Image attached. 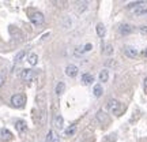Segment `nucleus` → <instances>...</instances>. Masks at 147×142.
Returning <instances> with one entry per match:
<instances>
[{
    "instance_id": "obj_24",
    "label": "nucleus",
    "mask_w": 147,
    "mask_h": 142,
    "mask_svg": "<svg viewBox=\"0 0 147 142\" xmlns=\"http://www.w3.org/2000/svg\"><path fill=\"white\" fill-rule=\"evenodd\" d=\"M4 82H5V75H4V73H0V88L4 85Z\"/></svg>"
},
{
    "instance_id": "obj_25",
    "label": "nucleus",
    "mask_w": 147,
    "mask_h": 142,
    "mask_svg": "<svg viewBox=\"0 0 147 142\" xmlns=\"http://www.w3.org/2000/svg\"><path fill=\"white\" fill-rule=\"evenodd\" d=\"M83 47H84V52H90L91 48H93V45H91V44H86V45H83Z\"/></svg>"
},
{
    "instance_id": "obj_18",
    "label": "nucleus",
    "mask_w": 147,
    "mask_h": 142,
    "mask_svg": "<svg viewBox=\"0 0 147 142\" xmlns=\"http://www.w3.org/2000/svg\"><path fill=\"white\" fill-rule=\"evenodd\" d=\"M93 92H94V96H95V97H101V96H102V93H104V89H102V86H101L100 84H97L94 86Z\"/></svg>"
},
{
    "instance_id": "obj_16",
    "label": "nucleus",
    "mask_w": 147,
    "mask_h": 142,
    "mask_svg": "<svg viewBox=\"0 0 147 142\" xmlns=\"http://www.w3.org/2000/svg\"><path fill=\"white\" fill-rule=\"evenodd\" d=\"M27 63L30 64V66H36L38 63V56H37V53H30L29 56H27Z\"/></svg>"
},
{
    "instance_id": "obj_14",
    "label": "nucleus",
    "mask_w": 147,
    "mask_h": 142,
    "mask_svg": "<svg viewBox=\"0 0 147 142\" xmlns=\"http://www.w3.org/2000/svg\"><path fill=\"white\" fill-rule=\"evenodd\" d=\"M93 81H94V77H93L91 74L86 73V74L82 75V82H83L84 85H91L93 84Z\"/></svg>"
},
{
    "instance_id": "obj_10",
    "label": "nucleus",
    "mask_w": 147,
    "mask_h": 142,
    "mask_svg": "<svg viewBox=\"0 0 147 142\" xmlns=\"http://www.w3.org/2000/svg\"><path fill=\"white\" fill-rule=\"evenodd\" d=\"M21 77H22V79H25V81H32V79L34 78V71H33V70H30V69L22 70Z\"/></svg>"
},
{
    "instance_id": "obj_26",
    "label": "nucleus",
    "mask_w": 147,
    "mask_h": 142,
    "mask_svg": "<svg viewBox=\"0 0 147 142\" xmlns=\"http://www.w3.org/2000/svg\"><path fill=\"white\" fill-rule=\"evenodd\" d=\"M143 89H144V93L147 94V77H146V79H144V82H143Z\"/></svg>"
},
{
    "instance_id": "obj_3",
    "label": "nucleus",
    "mask_w": 147,
    "mask_h": 142,
    "mask_svg": "<svg viewBox=\"0 0 147 142\" xmlns=\"http://www.w3.org/2000/svg\"><path fill=\"white\" fill-rule=\"evenodd\" d=\"M29 18H30V21H32V23L34 26H41L44 23V15L37 10L29 11Z\"/></svg>"
},
{
    "instance_id": "obj_22",
    "label": "nucleus",
    "mask_w": 147,
    "mask_h": 142,
    "mask_svg": "<svg viewBox=\"0 0 147 142\" xmlns=\"http://www.w3.org/2000/svg\"><path fill=\"white\" fill-rule=\"evenodd\" d=\"M83 53H84V47L83 45L76 47V49H75V55H83Z\"/></svg>"
},
{
    "instance_id": "obj_19",
    "label": "nucleus",
    "mask_w": 147,
    "mask_h": 142,
    "mask_svg": "<svg viewBox=\"0 0 147 142\" xmlns=\"http://www.w3.org/2000/svg\"><path fill=\"white\" fill-rule=\"evenodd\" d=\"M64 89H65V84H64V82H59V84L56 85V90H55V92H56V94L60 96L64 92Z\"/></svg>"
},
{
    "instance_id": "obj_11",
    "label": "nucleus",
    "mask_w": 147,
    "mask_h": 142,
    "mask_svg": "<svg viewBox=\"0 0 147 142\" xmlns=\"http://www.w3.org/2000/svg\"><path fill=\"white\" fill-rule=\"evenodd\" d=\"M47 142H60V137L55 130H49L47 135Z\"/></svg>"
},
{
    "instance_id": "obj_15",
    "label": "nucleus",
    "mask_w": 147,
    "mask_h": 142,
    "mask_svg": "<svg viewBox=\"0 0 147 142\" xmlns=\"http://www.w3.org/2000/svg\"><path fill=\"white\" fill-rule=\"evenodd\" d=\"M95 30H97V34H98V37H100V38H104V37H105L106 29H105V26H104L102 23H98V25H97V27H95Z\"/></svg>"
},
{
    "instance_id": "obj_8",
    "label": "nucleus",
    "mask_w": 147,
    "mask_h": 142,
    "mask_svg": "<svg viewBox=\"0 0 147 142\" xmlns=\"http://www.w3.org/2000/svg\"><path fill=\"white\" fill-rule=\"evenodd\" d=\"M0 139L3 142H8L12 139V134L7 128H0Z\"/></svg>"
},
{
    "instance_id": "obj_23",
    "label": "nucleus",
    "mask_w": 147,
    "mask_h": 142,
    "mask_svg": "<svg viewBox=\"0 0 147 142\" xmlns=\"http://www.w3.org/2000/svg\"><path fill=\"white\" fill-rule=\"evenodd\" d=\"M113 53V48L112 45H106L105 47V55H112Z\"/></svg>"
},
{
    "instance_id": "obj_27",
    "label": "nucleus",
    "mask_w": 147,
    "mask_h": 142,
    "mask_svg": "<svg viewBox=\"0 0 147 142\" xmlns=\"http://www.w3.org/2000/svg\"><path fill=\"white\" fill-rule=\"evenodd\" d=\"M143 56H146V58H147V49H144V51H143Z\"/></svg>"
},
{
    "instance_id": "obj_7",
    "label": "nucleus",
    "mask_w": 147,
    "mask_h": 142,
    "mask_svg": "<svg viewBox=\"0 0 147 142\" xmlns=\"http://www.w3.org/2000/svg\"><path fill=\"white\" fill-rule=\"evenodd\" d=\"M97 120L100 122L102 126H106V124H109L110 123V119L108 118V115H106L104 111H100V112L97 113Z\"/></svg>"
},
{
    "instance_id": "obj_17",
    "label": "nucleus",
    "mask_w": 147,
    "mask_h": 142,
    "mask_svg": "<svg viewBox=\"0 0 147 142\" xmlns=\"http://www.w3.org/2000/svg\"><path fill=\"white\" fill-rule=\"evenodd\" d=\"M108 79H109V71L108 70H101L100 73V81L101 82H108Z\"/></svg>"
},
{
    "instance_id": "obj_1",
    "label": "nucleus",
    "mask_w": 147,
    "mask_h": 142,
    "mask_svg": "<svg viewBox=\"0 0 147 142\" xmlns=\"http://www.w3.org/2000/svg\"><path fill=\"white\" fill-rule=\"evenodd\" d=\"M128 10H131L135 16H143L147 14V5L142 1H136V3H131L128 5Z\"/></svg>"
},
{
    "instance_id": "obj_9",
    "label": "nucleus",
    "mask_w": 147,
    "mask_h": 142,
    "mask_svg": "<svg viewBox=\"0 0 147 142\" xmlns=\"http://www.w3.org/2000/svg\"><path fill=\"white\" fill-rule=\"evenodd\" d=\"M65 74H67V77H69V78H75L78 75V67L74 66V64H69V66H67V69H65Z\"/></svg>"
},
{
    "instance_id": "obj_6",
    "label": "nucleus",
    "mask_w": 147,
    "mask_h": 142,
    "mask_svg": "<svg viewBox=\"0 0 147 142\" xmlns=\"http://www.w3.org/2000/svg\"><path fill=\"white\" fill-rule=\"evenodd\" d=\"M132 32H134V27H132L131 25H128V23H123V25H120V27H119V33H120L121 36H128V34H131Z\"/></svg>"
},
{
    "instance_id": "obj_4",
    "label": "nucleus",
    "mask_w": 147,
    "mask_h": 142,
    "mask_svg": "<svg viewBox=\"0 0 147 142\" xmlns=\"http://www.w3.org/2000/svg\"><path fill=\"white\" fill-rule=\"evenodd\" d=\"M11 104L15 108H23L26 104V96L23 93H16L11 97Z\"/></svg>"
},
{
    "instance_id": "obj_2",
    "label": "nucleus",
    "mask_w": 147,
    "mask_h": 142,
    "mask_svg": "<svg viewBox=\"0 0 147 142\" xmlns=\"http://www.w3.org/2000/svg\"><path fill=\"white\" fill-rule=\"evenodd\" d=\"M108 109H109L110 113H113V115L116 116H120L123 112H124V105L121 104L119 100H115V99H112V100H109V103H108Z\"/></svg>"
},
{
    "instance_id": "obj_13",
    "label": "nucleus",
    "mask_w": 147,
    "mask_h": 142,
    "mask_svg": "<svg viewBox=\"0 0 147 142\" xmlns=\"http://www.w3.org/2000/svg\"><path fill=\"white\" fill-rule=\"evenodd\" d=\"M15 127H16V130H18V132H25L27 130V124H26V122L25 120H22V119H19V120H16L15 122Z\"/></svg>"
},
{
    "instance_id": "obj_5",
    "label": "nucleus",
    "mask_w": 147,
    "mask_h": 142,
    "mask_svg": "<svg viewBox=\"0 0 147 142\" xmlns=\"http://www.w3.org/2000/svg\"><path fill=\"white\" fill-rule=\"evenodd\" d=\"M124 53H125V56H128V58H131V59L138 58V55H139L136 48L131 47V45H125L124 47Z\"/></svg>"
},
{
    "instance_id": "obj_12",
    "label": "nucleus",
    "mask_w": 147,
    "mask_h": 142,
    "mask_svg": "<svg viewBox=\"0 0 147 142\" xmlns=\"http://www.w3.org/2000/svg\"><path fill=\"white\" fill-rule=\"evenodd\" d=\"M53 124L57 130H63V126H64V120H63V116L61 115H56L55 119H53Z\"/></svg>"
},
{
    "instance_id": "obj_21",
    "label": "nucleus",
    "mask_w": 147,
    "mask_h": 142,
    "mask_svg": "<svg viewBox=\"0 0 147 142\" xmlns=\"http://www.w3.org/2000/svg\"><path fill=\"white\" fill-rule=\"evenodd\" d=\"M25 56H26V51H21L19 53H16L15 60H16V62H21V60H23V59H25Z\"/></svg>"
},
{
    "instance_id": "obj_20",
    "label": "nucleus",
    "mask_w": 147,
    "mask_h": 142,
    "mask_svg": "<svg viewBox=\"0 0 147 142\" xmlns=\"http://www.w3.org/2000/svg\"><path fill=\"white\" fill-rule=\"evenodd\" d=\"M75 131H76V127H75V126H69L68 128H65V135H67V137H71V135H74V134H75Z\"/></svg>"
}]
</instances>
